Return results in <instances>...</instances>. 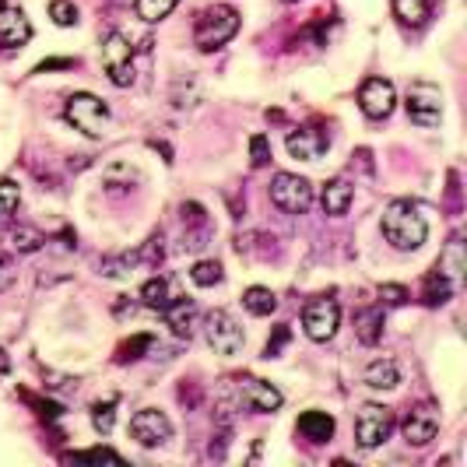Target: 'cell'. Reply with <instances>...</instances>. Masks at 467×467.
<instances>
[{"mask_svg": "<svg viewBox=\"0 0 467 467\" xmlns=\"http://www.w3.org/2000/svg\"><path fill=\"white\" fill-rule=\"evenodd\" d=\"M32 39V25L25 18L21 7H0V46L4 50H14V46H25Z\"/></svg>", "mask_w": 467, "mask_h": 467, "instance_id": "5bb4252c", "label": "cell"}, {"mask_svg": "<svg viewBox=\"0 0 467 467\" xmlns=\"http://www.w3.org/2000/svg\"><path fill=\"white\" fill-rule=\"evenodd\" d=\"M390 429H394V411L383 408V405H362L358 418H355V439L362 450H376L390 439Z\"/></svg>", "mask_w": 467, "mask_h": 467, "instance_id": "277c9868", "label": "cell"}, {"mask_svg": "<svg viewBox=\"0 0 467 467\" xmlns=\"http://www.w3.org/2000/svg\"><path fill=\"white\" fill-rule=\"evenodd\" d=\"M338 324H341V306L334 299H313V302H306L302 327H306V334L313 341H320V345L331 341L338 334Z\"/></svg>", "mask_w": 467, "mask_h": 467, "instance_id": "52a82bcc", "label": "cell"}, {"mask_svg": "<svg viewBox=\"0 0 467 467\" xmlns=\"http://www.w3.org/2000/svg\"><path fill=\"white\" fill-rule=\"evenodd\" d=\"M63 117L74 130H81L85 137H102L110 130V110L99 95H88V92H78L67 99L63 106Z\"/></svg>", "mask_w": 467, "mask_h": 467, "instance_id": "3957f363", "label": "cell"}, {"mask_svg": "<svg viewBox=\"0 0 467 467\" xmlns=\"http://www.w3.org/2000/svg\"><path fill=\"white\" fill-rule=\"evenodd\" d=\"M190 278H193V285L211 289V285L222 282V264H218V260H197L193 271H190Z\"/></svg>", "mask_w": 467, "mask_h": 467, "instance_id": "4316f807", "label": "cell"}, {"mask_svg": "<svg viewBox=\"0 0 467 467\" xmlns=\"http://www.w3.org/2000/svg\"><path fill=\"white\" fill-rule=\"evenodd\" d=\"M78 461H85V464H119V454L106 450V447H95V450L78 454Z\"/></svg>", "mask_w": 467, "mask_h": 467, "instance_id": "836d02e7", "label": "cell"}, {"mask_svg": "<svg viewBox=\"0 0 467 467\" xmlns=\"http://www.w3.org/2000/svg\"><path fill=\"white\" fill-rule=\"evenodd\" d=\"M14 274H18V271H14V260L0 253V292H4V289H11V282H14Z\"/></svg>", "mask_w": 467, "mask_h": 467, "instance_id": "d590c367", "label": "cell"}, {"mask_svg": "<svg viewBox=\"0 0 467 467\" xmlns=\"http://www.w3.org/2000/svg\"><path fill=\"white\" fill-rule=\"evenodd\" d=\"M365 387H373V390H394L397 383H401V369H397V362L394 358H376V362H369L365 365Z\"/></svg>", "mask_w": 467, "mask_h": 467, "instance_id": "e0dca14e", "label": "cell"}, {"mask_svg": "<svg viewBox=\"0 0 467 467\" xmlns=\"http://www.w3.org/2000/svg\"><path fill=\"white\" fill-rule=\"evenodd\" d=\"M11 239H14V250H18V253H36V250L46 242L43 235L36 233V229H29V225H18V229L11 233Z\"/></svg>", "mask_w": 467, "mask_h": 467, "instance_id": "f1b7e54d", "label": "cell"}, {"mask_svg": "<svg viewBox=\"0 0 467 467\" xmlns=\"http://www.w3.org/2000/svg\"><path fill=\"white\" fill-rule=\"evenodd\" d=\"M351 197H355V190H351L348 179H331L327 186H324V211L327 215H334V218H341L345 211L351 208Z\"/></svg>", "mask_w": 467, "mask_h": 467, "instance_id": "d6986e66", "label": "cell"}, {"mask_svg": "<svg viewBox=\"0 0 467 467\" xmlns=\"http://www.w3.org/2000/svg\"><path fill=\"white\" fill-rule=\"evenodd\" d=\"M176 4H179V0H137V4H134V11H137V18H141V21L155 25V21H162V18H169V14H173Z\"/></svg>", "mask_w": 467, "mask_h": 467, "instance_id": "603a6c76", "label": "cell"}, {"mask_svg": "<svg viewBox=\"0 0 467 467\" xmlns=\"http://www.w3.org/2000/svg\"><path fill=\"white\" fill-rule=\"evenodd\" d=\"M450 295H454V285H450V282H447L439 271H432V274L425 278V292H422L425 306H443Z\"/></svg>", "mask_w": 467, "mask_h": 467, "instance_id": "cb8c5ba5", "label": "cell"}, {"mask_svg": "<svg viewBox=\"0 0 467 467\" xmlns=\"http://www.w3.org/2000/svg\"><path fill=\"white\" fill-rule=\"evenodd\" d=\"M0 7H7V0H0Z\"/></svg>", "mask_w": 467, "mask_h": 467, "instance_id": "74e56055", "label": "cell"}, {"mask_svg": "<svg viewBox=\"0 0 467 467\" xmlns=\"http://www.w3.org/2000/svg\"><path fill=\"white\" fill-rule=\"evenodd\" d=\"M380 229H383V239L394 250L411 253V250H418L425 242L429 222H425V215H422V208L414 201H390L383 218H380Z\"/></svg>", "mask_w": 467, "mask_h": 467, "instance_id": "6da1fadb", "label": "cell"}, {"mask_svg": "<svg viewBox=\"0 0 467 467\" xmlns=\"http://www.w3.org/2000/svg\"><path fill=\"white\" fill-rule=\"evenodd\" d=\"M250 162H253V169H260V166L271 162V144H267L264 134H253V137H250Z\"/></svg>", "mask_w": 467, "mask_h": 467, "instance_id": "1f68e13d", "label": "cell"}, {"mask_svg": "<svg viewBox=\"0 0 467 467\" xmlns=\"http://www.w3.org/2000/svg\"><path fill=\"white\" fill-rule=\"evenodd\" d=\"M439 274L457 289L461 285V278H464V242L461 239H450V246L443 250V257H439Z\"/></svg>", "mask_w": 467, "mask_h": 467, "instance_id": "ffe728a7", "label": "cell"}, {"mask_svg": "<svg viewBox=\"0 0 467 467\" xmlns=\"http://www.w3.org/2000/svg\"><path fill=\"white\" fill-rule=\"evenodd\" d=\"M235 32H239V11L229 4H215V7L201 11L197 21H193V43H197L201 53L225 46Z\"/></svg>", "mask_w": 467, "mask_h": 467, "instance_id": "7a4b0ae2", "label": "cell"}, {"mask_svg": "<svg viewBox=\"0 0 467 467\" xmlns=\"http://www.w3.org/2000/svg\"><path fill=\"white\" fill-rule=\"evenodd\" d=\"M166 313V324L176 338H190L193 327H197V306L190 299H169V306H162Z\"/></svg>", "mask_w": 467, "mask_h": 467, "instance_id": "2e32d148", "label": "cell"}, {"mask_svg": "<svg viewBox=\"0 0 467 467\" xmlns=\"http://www.w3.org/2000/svg\"><path fill=\"white\" fill-rule=\"evenodd\" d=\"M18 201H21V186L14 179H0V222L14 215Z\"/></svg>", "mask_w": 467, "mask_h": 467, "instance_id": "83f0119b", "label": "cell"}, {"mask_svg": "<svg viewBox=\"0 0 467 467\" xmlns=\"http://www.w3.org/2000/svg\"><path fill=\"white\" fill-rule=\"evenodd\" d=\"M358 341L362 345H376L380 341V334H383V309H365V313H358Z\"/></svg>", "mask_w": 467, "mask_h": 467, "instance_id": "7402d4cb", "label": "cell"}, {"mask_svg": "<svg viewBox=\"0 0 467 467\" xmlns=\"http://www.w3.org/2000/svg\"><path fill=\"white\" fill-rule=\"evenodd\" d=\"M408 117L418 123V127H436L443 119V92L429 81H414L408 88Z\"/></svg>", "mask_w": 467, "mask_h": 467, "instance_id": "ba28073f", "label": "cell"}, {"mask_svg": "<svg viewBox=\"0 0 467 467\" xmlns=\"http://www.w3.org/2000/svg\"><path fill=\"white\" fill-rule=\"evenodd\" d=\"M102 67L110 74V81L117 88H130L134 85V46L123 32H110L106 43H102Z\"/></svg>", "mask_w": 467, "mask_h": 467, "instance_id": "5b68a950", "label": "cell"}, {"mask_svg": "<svg viewBox=\"0 0 467 467\" xmlns=\"http://www.w3.org/2000/svg\"><path fill=\"white\" fill-rule=\"evenodd\" d=\"M439 432V414L429 408V405H418L405 414V439L411 447H429Z\"/></svg>", "mask_w": 467, "mask_h": 467, "instance_id": "4fadbf2b", "label": "cell"}, {"mask_svg": "<svg viewBox=\"0 0 467 467\" xmlns=\"http://www.w3.org/2000/svg\"><path fill=\"white\" fill-rule=\"evenodd\" d=\"M50 18L57 21L60 29H70V25L78 21V7H74L70 0H53V4H50Z\"/></svg>", "mask_w": 467, "mask_h": 467, "instance_id": "4dcf8cb0", "label": "cell"}, {"mask_svg": "<svg viewBox=\"0 0 467 467\" xmlns=\"http://www.w3.org/2000/svg\"><path fill=\"white\" fill-rule=\"evenodd\" d=\"M239 397H242V405L250 411H257V414H271V411L282 408V390L274 387V383H267V380H239Z\"/></svg>", "mask_w": 467, "mask_h": 467, "instance_id": "7c38bea8", "label": "cell"}, {"mask_svg": "<svg viewBox=\"0 0 467 467\" xmlns=\"http://www.w3.org/2000/svg\"><path fill=\"white\" fill-rule=\"evenodd\" d=\"M204 338H208V345L218 351V355H235V351L246 345L242 327L235 324V316L233 313H225V309H215V313L208 316V324H204Z\"/></svg>", "mask_w": 467, "mask_h": 467, "instance_id": "9c48e42d", "label": "cell"}, {"mask_svg": "<svg viewBox=\"0 0 467 467\" xmlns=\"http://www.w3.org/2000/svg\"><path fill=\"white\" fill-rule=\"evenodd\" d=\"M380 299H383L387 306H401V302L408 299V289H401V285H383V289H380Z\"/></svg>", "mask_w": 467, "mask_h": 467, "instance_id": "e575fe53", "label": "cell"}, {"mask_svg": "<svg viewBox=\"0 0 467 467\" xmlns=\"http://www.w3.org/2000/svg\"><path fill=\"white\" fill-rule=\"evenodd\" d=\"M324 152H327V137H324L320 130L302 127V130H292V134H289V155L299 159V162H316Z\"/></svg>", "mask_w": 467, "mask_h": 467, "instance_id": "9a60e30c", "label": "cell"}, {"mask_svg": "<svg viewBox=\"0 0 467 467\" xmlns=\"http://www.w3.org/2000/svg\"><path fill=\"white\" fill-rule=\"evenodd\" d=\"M169 282L166 278H152V282H144V289H141V302L148 306V309H162V306H169Z\"/></svg>", "mask_w": 467, "mask_h": 467, "instance_id": "d4e9b609", "label": "cell"}, {"mask_svg": "<svg viewBox=\"0 0 467 467\" xmlns=\"http://www.w3.org/2000/svg\"><path fill=\"white\" fill-rule=\"evenodd\" d=\"M113 422H117V401H106V405H95L92 408V425H95V432H110L113 429Z\"/></svg>", "mask_w": 467, "mask_h": 467, "instance_id": "f546056e", "label": "cell"}, {"mask_svg": "<svg viewBox=\"0 0 467 467\" xmlns=\"http://www.w3.org/2000/svg\"><path fill=\"white\" fill-rule=\"evenodd\" d=\"M130 436H134L141 447L155 450V447H162V443L173 439V422H169L162 411L141 408L134 418H130Z\"/></svg>", "mask_w": 467, "mask_h": 467, "instance_id": "30bf717a", "label": "cell"}, {"mask_svg": "<svg viewBox=\"0 0 467 467\" xmlns=\"http://www.w3.org/2000/svg\"><path fill=\"white\" fill-rule=\"evenodd\" d=\"M299 432L309 443H327L334 436V418L327 411H302L299 414Z\"/></svg>", "mask_w": 467, "mask_h": 467, "instance_id": "ac0fdd59", "label": "cell"}, {"mask_svg": "<svg viewBox=\"0 0 467 467\" xmlns=\"http://www.w3.org/2000/svg\"><path fill=\"white\" fill-rule=\"evenodd\" d=\"M152 348V338L148 334H137V338H130V341H123L119 345V362H134V358H141V351Z\"/></svg>", "mask_w": 467, "mask_h": 467, "instance_id": "d6a6232c", "label": "cell"}, {"mask_svg": "<svg viewBox=\"0 0 467 467\" xmlns=\"http://www.w3.org/2000/svg\"><path fill=\"white\" fill-rule=\"evenodd\" d=\"M285 341H289V327H278V338H274V341H267V358H271L274 351L282 348Z\"/></svg>", "mask_w": 467, "mask_h": 467, "instance_id": "8d00e7d4", "label": "cell"}, {"mask_svg": "<svg viewBox=\"0 0 467 467\" xmlns=\"http://www.w3.org/2000/svg\"><path fill=\"white\" fill-rule=\"evenodd\" d=\"M271 201H274V208H282L285 215H302V211H309V204H313V183L295 173H278L274 183H271Z\"/></svg>", "mask_w": 467, "mask_h": 467, "instance_id": "8992f818", "label": "cell"}, {"mask_svg": "<svg viewBox=\"0 0 467 467\" xmlns=\"http://www.w3.org/2000/svg\"><path fill=\"white\" fill-rule=\"evenodd\" d=\"M394 11H397L401 21L422 25L429 18V11H432V0H394Z\"/></svg>", "mask_w": 467, "mask_h": 467, "instance_id": "484cf974", "label": "cell"}, {"mask_svg": "<svg viewBox=\"0 0 467 467\" xmlns=\"http://www.w3.org/2000/svg\"><path fill=\"white\" fill-rule=\"evenodd\" d=\"M358 106H362V113L369 119H387L394 113V106H397V92H394L390 81L369 78V81H362V88H358Z\"/></svg>", "mask_w": 467, "mask_h": 467, "instance_id": "8fae6325", "label": "cell"}, {"mask_svg": "<svg viewBox=\"0 0 467 467\" xmlns=\"http://www.w3.org/2000/svg\"><path fill=\"white\" fill-rule=\"evenodd\" d=\"M242 306H246L253 316H271V313L278 309V295L271 292V289H264V285H253V289L242 292Z\"/></svg>", "mask_w": 467, "mask_h": 467, "instance_id": "44dd1931", "label": "cell"}]
</instances>
